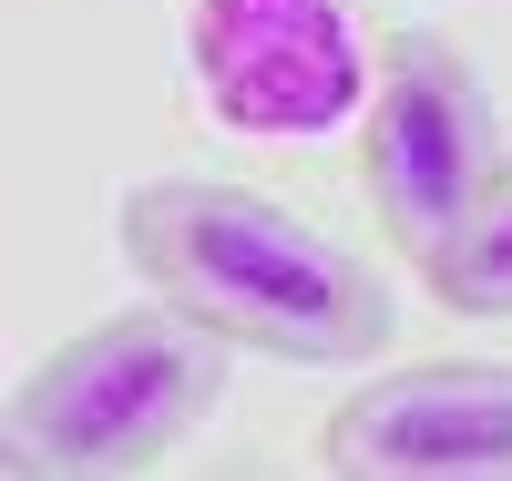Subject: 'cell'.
<instances>
[{"label":"cell","mask_w":512,"mask_h":481,"mask_svg":"<svg viewBox=\"0 0 512 481\" xmlns=\"http://www.w3.org/2000/svg\"><path fill=\"white\" fill-rule=\"evenodd\" d=\"M420 277L451 318H512V154L492 164V185L472 195V215L451 226V246Z\"/></svg>","instance_id":"6"},{"label":"cell","mask_w":512,"mask_h":481,"mask_svg":"<svg viewBox=\"0 0 512 481\" xmlns=\"http://www.w3.org/2000/svg\"><path fill=\"white\" fill-rule=\"evenodd\" d=\"M502 134H492V93L461 41L441 31H390L379 41V82H369V215L400 256L451 246V226L472 215L492 185Z\"/></svg>","instance_id":"3"},{"label":"cell","mask_w":512,"mask_h":481,"mask_svg":"<svg viewBox=\"0 0 512 481\" xmlns=\"http://www.w3.org/2000/svg\"><path fill=\"white\" fill-rule=\"evenodd\" d=\"M195 82L236 134H287L308 144L349 123L369 93V52L338 0H195L185 21Z\"/></svg>","instance_id":"5"},{"label":"cell","mask_w":512,"mask_h":481,"mask_svg":"<svg viewBox=\"0 0 512 481\" xmlns=\"http://www.w3.org/2000/svg\"><path fill=\"white\" fill-rule=\"evenodd\" d=\"M123 256L154 297H175L226 348L287 369H369L400 338V297L349 236L297 215L267 185L236 174H144L113 215Z\"/></svg>","instance_id":"1"},{"label":"cell","mask_w":512,"mask_h":481,"mask_svg":"<svg viewBox=\"0 0 512 481\" xmlns=\"http://www.w3.org/2000/svg\"><path fill=\"white\" fill-rule=\"evenodd\" d=\"M338 481H512V359H400L318 420Z\"/></svg>","instance_id":"4"},{"label":"cell","mask_w":512,"mask_h":481,"mask_svg":"<svg viewBox=\"0 0 512 481\" xmlns=\"http://www.w3.org/2000/svg\"><path fill=\"white\" fill-rule=\"evenodd\" d=\"M226 359L236 348L205 328L195 308L154 297L72 328L62 348H41V369H21L11 389V461L21 481H134L154 461H175L226 400Z\"/></svg>","instance_id":"2"}]
</instances>
